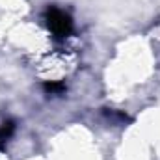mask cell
I'll return each mask as SVG.
<instances>
[{
	"instance_id": "cell-1",
	"label": "cell",
	"mask_w": 160,
	"mask_h": 160,
	"mask_svg": "<svg viewBox=\"0 0 160 160\" xmlns=\"http://www.w3.org/2000/svg\"><path fill=\"white\" fill-rule=\"evenodd\" d=\"M45 19H47L48 30H50L56 38L63 39V38H69V36L73 34V21H71V17H69L65 11H62V9H58V8H50V9L47 11Z\"/></svg>"
},
{
	"instance_id": "cell-3",
	"label": "cell",
	"mask_w": 160,
	"mask_h": 160,
	"mask_svg": "<svg viewBox=\"0 0 160 160\" xmlns=\"http://www.w3.org/2000/svg\"><path fill=\"white\" fill-rule=\"evenodd\" d=\"M45 91L50 95H62L65 91V86L62 82H47L45 84Z\"/></svg>"
},
{
	"instance_id": "cell-2",
	"label": "cell",
	"mask_w": 160,
	"mask_h": 160,
	"mask_svg": "<svg viewBox=\"0 0 160 160\" xmlns=\"http://www.w3.org/2000/svg\"><path fill=\"white\" fill-rule=\"evenodd\" d=\"M13 132H15V123L13 121H4L0 125V151L6 147V143L13 136Z\"/></svg>"
}]
</instances>
